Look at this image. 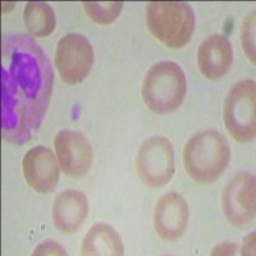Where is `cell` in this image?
I'll return each instance as SVG.
<instances>
[{
  "mask_svg": "<svg viewBox=\"0 0 256 256\" xmlns=\"http://www.w3.org/2000/svg\"><path fill=\"white\" fill-rule=\"evenodd\" d=\"M54 72L40 45L26 34H12L2 44V132L24 145L42 123L52 92Z\"/></svg>",
  "mask_w": 256,
  "mask_h": 256,
  "instance_id": "obj_1",
  "label": "cell"
},
{
  "mask_svg": "<svg viewBox=\"0 0 256 256\" xmlns=\"http://www.w3.org/2000/svg\"><path fill=\"white\" fill-rule=\"evenodd\" d=\"M230 148L224 134L216 130H204L190 138L184 148L187 174L201 184L216 182L227 169Z\"/></svg>",
  "mask_w": 256,
  "mask_h": 256,
  "instance_id": "obj_2",
  "label": "cell"
},
{
  "mask_svg": "<svg viewBox=\"0 0 256 256\" xmlns=\"http://www.w3.org/2000/svg\"><path fill=\"white\" fill-rule=\"evenodd\" d=\"M187 91L186 76L174 62H159L146 73L141 88L145 105L159 116L173 113L184 102Z\"/></svg>",
  "mask_w": 256,
  "mask_h": 256,
  "instance_id": "obj_3",
  "label": "cell"
},
{
  "mask_svg": "<svg viewBox=\"0 0 256 256\" xmlns=\"http://www.w3.org/2000/svg\"><path fill=\"white\" fill-rule=\"evenodd\" d=\"M146 24L162 44L180 49L191 40L195 16L184 2H150L146 6Z\"/></svg>",
  "mask_w": 256,
  "mask_h": 256,
  "instance_id": "obj_4",
  "label": "cell"
},
{
  "mask_svg": "<svg viewBox=\"0 0 256 256\" xmlns=\"http://www.w3.org/2000/svg\"><path fill=\"white\" fill-rule=\"evenodd\" d=\"M256 86L251 80H241L228 91L223 106L224 123L237 142H251L256 136Z\"/></svg>",
  "mask_w": 256,
  "mask_h": 256,
  "instance_id": "obj_5",
  "label": "cell"
},
{
  "mask_svg": "<svg viewBox=\"0 0 256 256\" xmlns=\"http://www.w3.org/2000/svg\"><path fill=\"white\" fill-rule=\"evenodd\" d=\"M136 170L144 184L159 188L174 174V150L166 137H150L141 144L136 156Z\"/></svg>",
  "mask_w": 256,
  "mask_h": 256,
  "instance_id": "obj_6",
  "label": "cell"
},
{
  "mask_svg": "<svg viewBox=\"0 0 256 256\" xmlns=\"http://www.w3.org/2000/svg\"><path fill=\"white\" fill-rule=\"evenodd\" d=\"M94 64L92 46L84 36L68 34L59 40L56 66L59 76L68 84H78L90 74Z\"/></svg>",
  "mask_w": 256,
  "mask_h": 256,
  "instance_id": "obj_7",
  "label": "cell"
},
{
  "mask_svg": "<svg viewBox=\"0 0 256 256\" xmlns=\"http://www.w3.org/2000/svg\"><path fill=\"white\" fill-rule=\"evenodd\" d=\"M255 177L242 172L234 176L222 194L224 216L234 227H246L255 219Z\"/></svg>",
  "mask_w": 256,
  "mask_h": 256,
  "instance_id": "obj_8",
  "label": "cell"
},
{
  "mask_svg": "<svg viewBox=\"0 0 256 256\" xmlns=\"http://www.w3.org/2000/svg\"><path fill=\"white\" fill-rule=\"evenodd\" d=\"M56 158L64 173L72 178L88 174L92 164V148L81 132L63 130L54 140Z\"/></svg>",
  "mask_w": 256,
  "mask_h": 256,
  "instance_id": "obj_9",
  "label": "cell"
},
{
  "mask_svg": "<svg viewBox=\"0 0 256 256\" xmlns=\"http://www.w3.org/2000/svg\"><path fill=\"white\" fill-rule=\"evenodd\" d=\"M190 210L184 196L176 192L166 194L158 200L154 210V227L164 241H177L188 224Z\"/></svg>",
  "mask_w": 256,
  "mask_h": 256,
  "instance_id": "obj_10",
  "label": "cell"
},
{
  "mask_svg": "<svg viewBox=\"0 0 256 256\" xmlns=\"http://www.w3.org/2000/svg\"><path fill=\"white\" fill-rule=\"evenodd\" d=\"M22 169L26 182L36 192L49 194L56 190L59 180V166L50 148L41 145L30 148L22 160Z\"/></svg>",
  "mask_w": 256,
  "mask_h": 256,
  "instance_id": "obj_11",
  "label": "cell"
},
{
  "mask_svg": "<svg viewBox=\"0 0 256 256\" xmlns=\"http://www.w3.org/2000/svg\"><path fill=\"white\" fill-rule=\"evenodd\" d=\"M233 63V49L227 36H208L198 50V66L208 80H219L230 72Z\"/></svg>",
  "mask_w": 256,
  "mask_h": 256,
  "instance_id": "obj_12",
  "label": "cell"
},
{
  "mask_svg": "<svg viewBox=\"0 0 256 256\" xmlns=\"http://www.w3.org/2000/svg\"><path fill=\"white\" fill-rule=\"evenodd\" d=\"M88 214V198L78 190H66L52 204V223L63 234L74 233Z\"/></svg>",
  "mask_w": 256,
  "mask_h": 256,
  "instance_id": "obj_13",
  "label": "cell"
},
{
  "mask_svg": "<svg viewBox=\"0 0 256 256\" xmlns=\"http://www.w3.org/2000/svg\"><path fill=\"white\" fill-rule=\"evenodd\" d=\"M84 256H122L124 248L120 236L112 226L98 223L90 228L81 246Z\"/></svg>",
  "mask_w": 256,
  "mask_h": 256,
  "instance_id": "obj_14",
  "label": "cell"
},
{
  "mask_svg": "<svg viewBox=\"0 0 256 256\" xmlns=\"http://www.w3.org/2000/svg\"><path fill=\"white\" fill-rule=\"evenodd\" d=\"M24 20L31 35L46 38L52 34L56 26V13L44 2H30L24 10Z\"/></svg>",
  "mask_w": 256,
  "mask_h": 256,
  "instance_id": "obj_15",
  "label": "cell"
},
{
  "mask_svg": "<svg viewBox=\"0 0 256 256\" xmlns=\"http://www.w3.org/2000/svg\"><path fill=\"white\" fill-rule=\"evenodd\" d=\"M122 2H84V12L99 24H109L120 17Z\"/></svg>",
  "mask_w": 256,
  "mask_h": 256,
  "instance_id": "obj_16",
  "label": "cell"
},
{
  "mask_svg": "<svg viewBox=\"0 0 256 256\" xmlns=\"http://www.w3.org/2000/svg\"><path fill=\"white\" fill-rule=\"evenodd\" d=\"M241 40L248 60L255 64V10L244 18L241 28Z\"/></svg>",
  "mask_w": 256,
  "mask_h": 256,
  "instance_id": "obj_17",
  "label": "cell"
},
{
  "mask_svg": "<svg viewBox=\"0 0 256 256\" xmlns=\"http://www.w3.org/2000/svg\"><path fill=\"white\" fill-rule=\"evenodd\" d=\"M34 255H67L60 244H56L54 241H44L35 248Z\"/></svg>",
  "mask_w": 256,
  "mask_h": 256,
  "instance_id": "obj_18",
  "label": "cell"
},
{
  "mask_svg": "<svg viewBox=\"0 0 256 256\" xmlns=\"http://www.w3.org/2000/svg\"><path fill=\"white\" fill-rule=\"evenodd\" d=\"M234 248H236V246L233 244H223L212 251V255H216V254H227V255H230V254H233Z\"/></svg>",
  "mask_w": 256,
  "mask_h": 256,
  "instance_id": "obj_19",
  "label": "cell"
}]
</instances>
